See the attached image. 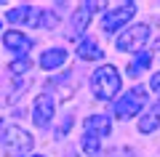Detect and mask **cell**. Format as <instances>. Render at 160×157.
I'll use <instances>...</instances> for the list:
<instances>
[{"instance_id":"4fadbf2b","label":"cell","mask_w":160,"mask_h":157,"mask_svg":"<svg viewBox=\"0 0 160 157\" xmlns=\"http://www.w3.org/2000/svg\"><path fill=\"white\" fill-rule=\"evenodd\" d=\"M6 19L16 27V24H24V22H35V19H38V11H35L32 6H16V8H11V11L6 13Z\"/></svg>"},{"instance_id":"9c48e42d","label":"cell","mask_w":160,"mask_h":157,"mask_svg":"<svg viewBox=\"0 0 160 157\" xmlns=\"http://www.w3.org/2000/svg\"><path fill=\"white\" fill-rule=\"evenodd\" d=\"M83 130L91 136H96V139H102V136L109 133V117L107 115H91V117H86V123H83Z\"/></svg>"},{"instance_id":"5bb4252c","label":"cell","mask_w":160,"mask_h":157,"mask_svg":"<svg viewBox=\"0 0 160 157\" xmlns=\"http://www.w3.org/2000/svg\"><path fill=\"white\" fill-rule=\"evenodd\" d=\"M149 61H152V53H149V51H139L136 56L131 59V64H128V75H131V77H139V75L149 67Z\"/></svg>"},{"instance_id":"6da1fadb","label":"cell","mask_w":160,"mask_h":157,"mask_svg":"<svg viewBox=\"0 0 160 157\" xmlns=\"http://www.w3.org/2000/svg\"><path fill=\"white\" fill-rule=\"evenodd\" d=\"M120 85H123L120 72L112 64H104V67H99L96 72L91 75V88H93V96H96L99 101H112L115 96L120 93Z\"/></svg>"},{"instance_id":"e0dca14e","label":"cell","mask_w":160,"mask_h":157,"mask_svg":"<svg viewBox=\"0 0 160 157\" xmlns=\"http://www.w3.org/2000/svg\"><path fill=\"white\" fill-rule=\"evenodd\" d=\"M27 67H29V59H27V56H24V59H19V61H13V64H11V69H13V72H24Z\"/></svg>"},{"instance_id":"5b68a950","label":"cell","mask_w":160,"mask_h":157,"mask_svg":"<svg viewBox=\"0 0 160 157\" xmlns=\"http://www.w3.org/2000/svg\"><path fill=\"white\" fill-rule=\"evenodd\" d=\"M6 152L8 155H27L29 149H32V136L27 133V130H22V128H8L6 130Z\"/></svg>"},{"instance_id":"52a82bcc","label":"cell","mask_w":160,"mask_h":157,"mask_svg":"<svg viewBox=\"0 0 160 157\" xmlns=\"http://www.w3.org/2000/svg\"><path fill=\"white\" fill-rule=\"evenodd\" d=\"M3 45H6L8 51H13L16 56H27V51L32 48V40L27 37V35H22V32H16V29H11V32H6L3 35Z\"/></svg>"},{"instance_id":"3957f363","label":"cell","mask_w":160,"mask_h":157,"mask_svg":"<svg viewBox=\"0 0 160 157\" xmlns=\"http://www.w3.org/2000/svg\"><path fill=\"white\" fill-rule=\"evenodd\" d=\"M147 40H149V27L136 24V27H128L126 32H120V37L115 40V48L118 51H142V45Z\"/></svg>"},{"instance_id":"d6986e66","label":"cell","mask_w":160,"mask_h":157,"mask_svg":"<svg viewBox=\"0 0 160 157\" xmlns=\"http://www.w3.org/2000/svg\"><path fill=\"white\" fill-rule=\"evenodd\" d=\"M6 130H8V128H6V123H0V141L6 139Z\"/></svg>"},{"instance_id":"277c9868","label":"cell","mask_w":160,"mask_h":157,"mask_svg":"<svg viewBox=\"0 0 160 157\" xmlns=\"http://www.w3.org/2000/svg\"><path fill=\"white\" fill-rule=\"evenodd\" d=\"M133 13H136V3H131V0H128V3H120L118 8H112V11L102 19V29L104 32H115V29H120Z\"/></svg>"},{"instance_id":"2e32d148","label":"cell","mask_w":160,"mask_h":157,"mask_svg":"<svg viewBox=\"0 0 160 157\" xmlns=\"http://www.w3.org/2000/svg\"><path fill=\"white\" fill-rule=\"evenodd\" d=\"M53 24H56V16H53L51 11L40 13V27H53Z\"/></svg>"},{"instance_id":"9a60e30c","label":"cell","mask_w":160,"mask_h":157,"mask_svg":"<svg viewBox=\"0 0 160 157\" xmlns=\"http://www.w3.org/2000/svg\"><path fill=\"white\" fill-rule=\"evenodd\" d=\"M80 146L86 149V155H99V149H102V139H96V136H91V133H83Z\"/></svg>"},{"instance_id":"ffe728a7","label":"cell","mask_w":160,"mask_h":157,"mask_svg":"<svg viewBox=\"0 0 160 157\" xmlns=\"http://www.w3.org/2000/svg\"><path fill=\"white\" fill-rule=\"evenodd\" d=\"M32 157H43V155H32Z\"/></svg>"},{"instance_id":"ba28073f","label":"cell","mask_w":160,"mask_h":157,"mask_svg":"<svg viewBox=\"0 0 160 157\" xmlns=\"http://www.w3.org/2000/svg\"><path fill=\"white\" fill-rule=\"evenodd\" d=\"M99 6H102V3H83V6L75 11V16H72V35H80L88 27V22H91L93 11H96Z\"/></svg>"},{"instance_id":"7c38bea8","label":"cell","mask_w":160,"mask_h":157,"mask_svg":"<svg viewBox=\"0 0 160 157\" xmlns=\"http://www.w3.org/2000/svg\"><path fill=\"white\" fill-rule=\"evenodd\" d=\"M78 56L86 59V61H96V59L104 56V51L99 48V43L93 37H86V40H80V45H78Z\"/></svg>"},{"instance_id":"7a4b0ae2","label":"cell","mask_w":160,"mask_h":157,"mask_svg":"<svg viewBox=\"0 0 160 157\" xmlns=\"http://www.w3.org/2000/svg\"><path fill=\"white\" fill-rule=\"evenodd\" d=\"M144 101H147V91H144L142 85H136V88L126 91V93H123L118 101H115L112 112H115V117H118V120H131L133 115L142 112Z\"/></svg>"},{"instance_id":"30bf717a","label":"cell","mask_w":160,"mask_h":157,"mask_svg":"<svg viewBox=\"0 0 160 157\" xmlns=\"http://www.w3.org/2000/svg\"><path fill=\"white\" fill-rule=\"evenodd\" d=\"M160 125V101H155L152 107L147 109V115H142V120H139V130L142 133H155Z\"/></svg>"},{"instance_id":"8fae6325","label":"cell","mask_w":160,"mask_h":157,"mask_svg":"<svg viewBox=\"0 0 160 157\" xmlns=\"http://www.w3.org/2000/svg\"><path fill=\"white\" fill-rule=\"evenodd\" d=\"M64 59H67V51L64 48H48L40 53V67L43 69H56L64 64Z\"/></svg>"},{"instance_id":"8992f818","label":"cell","mask_w":160,"mask_h":157,"mask_svg":"<svg viewBox=\"0 0 160 157\" xmlns=\"http://www.w3.org/2000/svg\"><path fill=\"white\" fill-rule=\"evenodd\" d=\"M53 99H51V93H40L38 99H35V109H32V120H35V125L38 128H46L48 123H51V117H53Z\"/></svg>"},{"instance_id":"ac0fdd59","label":"cell","mask_w":160,"mask_h":157,"mask_svg":"<svg viewBox=\"0 0 160 157\" xmlns=\"http://www.w3.org/2000/svg\"><path fill=\"white\" fill-rule=\"evenodd\" d=\"M149 88H152L155 93L160 96V72H158V75H152V80H149Z\"/></svg>"}]
</instances>
